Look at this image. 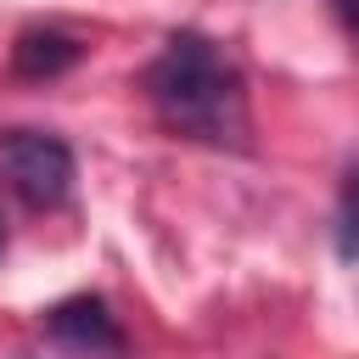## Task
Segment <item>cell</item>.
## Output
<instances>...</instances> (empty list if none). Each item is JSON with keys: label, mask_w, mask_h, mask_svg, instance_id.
Instances as JSON below:
<instances>
[{"label": "cell", "mask_w": 359, "mask_h": 359, "mask_svg": "<svg viewBox=\"0 0 359 359\" xmlns=\"http://www.w3.org/2000/svg\"><path fill=\"white\" fill-rule=\"evenodd\" d=\"M146 101L151 112L185 135V140H202V146H230L241 151L247 146V84H241V67L196 28H180L163 39V50L151 56L146 67Z\"/></svg>", "instance_id": "cell-1"}, {"label": "cell", "mask_w": 359, "mask_h": 359, "mask_svg": "<svg viewBox=\"0 0 359 359\" xmlns=\"http://www.w3.org/2000/svg\"><path fill=\"white\" fill-rule=\"evenodd\" d=\"M0 174L22 208L45 213V208L67 202L79 163H73V146L50 129H11V135H0Z\"/></svg>", "instance_id": "cell-2"}, {"label": "cell", "mask_w": 359, "mask_h": 359, "mask_svg": "<svg viewBox=\"0 0 359 359\" xmlns=\"http://www.w3.org/2000/svg\"><path fill=\"white\" fill-rule=\"evenodd\" d=\"M45 337L84 359H123V348H129L118 314L95 292H79V297H62L56 309H45Z\"/></svg>", "instance_id": "cell-3"}, {"label": "cell", "mask_w": 359, "mask_h": 359, "mask_svg": "<svg viewBox=\"0 0 359 359\" xmlns=\"http://www.w3.org/2000/svg\"><path fill=\"white\" fill-rule=\"evenodd\" d=\"M84 62V39H73L67 28H22L11 45V73L17 79H62Z\"/></svg>", "instance_id": "cell-4"}, {"label": "cell", "mask_w": 359, "mask_h": 359, "mask_svg": "<svg viewBox=\"0 0 359 359\" xmlns=\"http://www.w3.org/2000/svg\"><path fill=\"white\" fill-rule=\"evenodd\" d=\"M337 258L359 264V163L342 174V196H337Z\"/></svg>", "instance_id": "cell-5"}, {"label": "cell", "mask_w": 359, "mask_h": 359, "mask_svg": "<svg viewBox=\"0 0 359 359\" xmlns=\"http://www.w3.org/2000/svg\"><path fill=\"white\" fill-rule=\"evenodd\" d=\"M0 252H6V219H0Z\"/></svg>", "instance_id": "cell-6"}]
</instances>
